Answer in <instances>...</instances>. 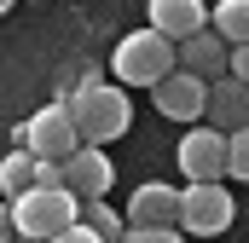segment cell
<instances>
[{"label": "cell", "mask_w": 249, "mask_h": 243, "mask_svg": "<svg viewBox=\"0 0 249 243\" xmlns=\"http://www.w3.org/2000/svg\"><path fill=\"white\" fill-rule=\"evenodd\" d=\"M75 220H81V197H75L70 185H29L23 197L6 203V226H12L18 238L53 243L58 232H70Z\"/></svg>", "instance_id": "1"}, {"label": "cell", "mask_w": 249, "mask_h": 243, "mask_svg": "<svg viewBox=\"0 0 249 243\" xmlns=\"http://www.w3.org/2000/svg\"><path fill=\"white\" fill-rule=\"evenodd\" d=\"M75 122H81V139L87 145H110V139H122L127 127H133V104H127L122 81H99V75H81V87L64 99Z\"/></svg>", "instance_id": "2"}, {"label": "cell", "mask_w": 249, "mask_h": 243, "mask_svg": "<svg viewBox=\"0 0 249 243\" xmlns=\"http://www.w3.org/2000/svg\"><path fill=\"white\" fill-rule=\"evenodd\" d=\"M110 69H116V81L122 87H162L174 69H180V41H168L162 29H133L116 41V52H110Z\"/></svg>", "instance_id": "3"}, {"label": "cell", "mask_w": 249, "mask_h": 243, "mask_svg": "<svg viewBox=\"0 0 249 243\" xmlns=\"http://www.w3.org/2000/svg\"><path fill=\"white\" fill-rule=\"evenodd\" d=\"M23 145H29L41 162H70V156H75L87 139H81V122H75V110L58 99V104H41L35 116L23 122Z\"/></svg>", "instance_id": "4"}, {"label": "cell", "mask_w": 249, "mask_h": 243, "mask_svg": "<svg viewBox=\"0 0 249 243\" xmlns=\"http://www.w3.org/2000/svg\"><path fill=\"white\" fill-rule=\"evenodd\" d=\"M232 214H238V203H232V191L220 180H186L180 232H191V238H220V232L232 226Z\"/></svg>", "instance_id": "5"}, {"label": "cell", "mask_w": 249, "mask_h": 243, "mask_svg": "<svg viewBox=\"0 0 249 243\" xmlns=\"http://www.w3.org/2000/svg\"><path fill=\"white\" fill-rule=\"evenodd\" d=\"M180 174L186 180H226L232 174V133L226 127H191L180 139Z\"/></svg>", "instance_id": "6"}, {"label": "cell", "mask_w": 249, "mask_h": 243, "mask_svg": "<svg viewBox=\"0 0 249 243\" xmlns=\"http://www.w3.org/2000/svg\"><path fill=\"white\" fill-rule=\"evenodd\" d=\"M157 93V110L168 122H203L209 116V81L203 75H191V69H174L162 87H151Z\"/></svg>", "instance_id": "7"}, {"label": "cell", "mask_w": 249, "mask_h": 243, "mask_svg": "<svg viewBox=\"0 0 249 243\" xmlns=\"http://www.w3.org/2000/svg\"><path fill=\"white\" fill-rule=\"evenodd\" d=\"M64 185L81 197V203H93V197H105L110 185H116V168H110V156H105V145H81L70 162H64Z\"/></svg>", "instance_id": "8"}, {"label": "cell", "mask_w": 249, "mask_h": 243, "mask_svg": "<svg viewBox=\"0 0 249 243\" xmlns=\"http://www.w3.org/2000/svg\"><path fill=\"white\" fill-rule=\"evenodd\" d=\"M180 69L203 75V81H220V75H232V41H226L220 29H197L191 41H180Z\"/></svg>", "instance_id": "9"}, {"label": "cell", "mask_w": 249, "mask_h": 243, "mask_svg": "<svg viewBox=\"0 0 249 243\" xmlns=\"http://www.w3.org/2000/svg\"><path fill=\"white\" fill-rule=\"evenodd\" d=\"M180 208H186V191L151 180L127 197V226H180Z\"/></svg>", "instance_id": "10"}, {"label": "cell", "mask_w": 249, "mask_h": 243, "mask_svg": "<svg viewBox=\"0 0 249 243\" xmlns=\"http://www.w3.org/2000/svg\"><path fill=\"white\" fill-rule=\"evenodd\" d=\"M209 6L203 0H151V29H162L168 41H191L197 29H209Z\"/></svg>", "instance_id": "11"}, {"label": "cell", "mask_w": 249, "mask_h": 243, "mask_svg": "<svg viewBox=\"0 0 249 243\" xmlns=\"http://www.w3.org/2000/svg\"><path fill=\"white\" fill-rule=\"evenodd\" d=\"M209 122H214V127H226V133L249 127V81H238V75L209 81Z\"/></svg>", "instance_id": "12"}, {"label": "cell", "mask_w": 249, "mask_h": 243, "mask_svg": "<svg viewBox=\"0 0 249 243\" xmlns=\"http://www.w3.org/2000/svg\"><path fill=\"white\" fill-rule=\"evenodd\" d=\"M29 185H41V156H35L29 145H18V151L0 162V191H6V203H12V197H23Z\"/></svg>", "instance_id": "13"}, {"label": "cell", "mask_w": 249, "mask_h": 243, "mask_svg": "<svg viewBox=\"0 0 249 243\" xmlns=\"http://www.w3.org/2000/svg\"><path fill=\"white\" fill-rule=\"evenodd\" d=\"M81 220H87V226H93V232H99L105 243H122V238H127V220L116 214V208H110V203H105V197L81 203Z\"/></svg>", "instance_id": "14"}, {"label": "cell", "mask_w": 249, "mask_h": 243, "mask_svg": "<svg viewBox=\"0 0 249 243\" xmlns=\"http://www.w3.org/2000/svg\"><path fill=\"white\" fill-rule=\"evenodd\" d=\"M214 29H220L232 47H244L249 41V0H220V6H214Z\"/></svg>", "instance_id": "15"}, {"label": "cell", "mask_w": 249, "mask_h": 243, "mask_svg": "<svg viewBox=\"0 0 249 243\" xmlns=\"http://www.w3.org/2000/svg\"><path fill=\"white\" fill-rule=\"evenodd\" d=\"M122 243H186V238H180V226H127Z\"/></svg>", "instance_id": "16"}, {"label": "cell", "mask_w": 249, "mask_h": 243, "mask_svg": "<svg viewBox=\"0 0 249 243\" xmlns=\"http://www.w3.org/2000/svg\"><path fill=\"white\" fill-rule=\"evenodd\" d=\"M232 180H249V127L232 133Z\"/></svg>", "instance_id": "17"}, {"label": "cell", "mask_w": 249, "mask_h": 243, "mask_svg": "<svg viewBox=\"0 0 249 243\" xmlns=\"http://www.w3.org/2000/svg\"><path fill=\"white\" fill-rule=\"evenodd\" d=\"M53 243H105V238H99V232H93L87 220H75V226H70V232H58Z\"/></svg>", "instance_id": "18"}, {"label": "cell", "mask_w": 249, "mask_h": 243, "mask_svg": "<svg viewBox=\"0 0 249 243\" xmlns=\"http://www.w3.org/2000/svg\"><path fill=\"white\" fill-rule=\"evenodd\" d=\"M232 75L249 81V41H244V47H232Z\"/></svg>", "instance_id": "19"}, {"label": "cell", "mask_w": 249, "mask_h": 243, "mask_svg": "<svg viewBox=\"0 0 249 243\" xmlns=\"http://www.w3.org/2000/svg\"><path fill=\"white\" fill-rule=\"evenodd\" d=\"M18 243H41V238H18Z\"/></svg>", "instance_id": "20"}, {"label": "cell", "mask_w": 249, "mask_h": 243, "mask_svg": "<svg viewBox=\"0 0 249 243\" xmlns=\"http://www.w3.org/2000/svg\"><path fill=\"white\" fill-rule=\"evenodd\" d=\"M6 6H18V0H6Z\"/></svg>", "instance_id": "21"}]
</instances>
